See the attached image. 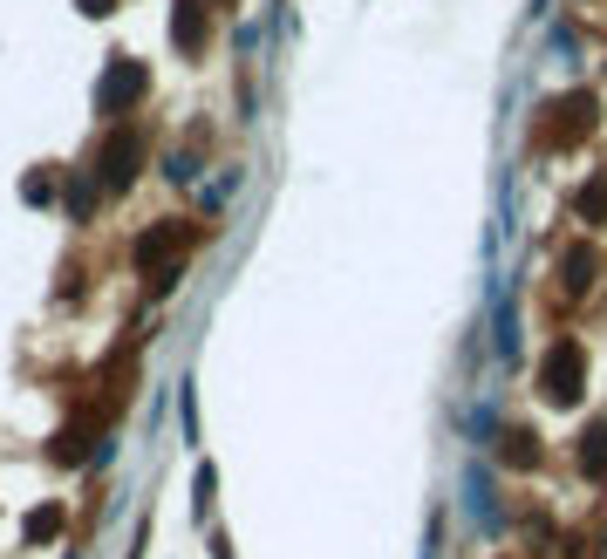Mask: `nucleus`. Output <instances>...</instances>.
<instances>
[{"instance_id": "1", "label": "nucleus", "mask_w": 607, "mask_h": 559, "mask_svg": "<svg viewBox=\"0 0 607 559\" xmlns=\"http://www.w3.org/2000/svg\"><path fill=\"white\" fill-rule=\"evenodd\" d=\"M580 375H587L580 348H573V341H553V355L539 362V396H553V403H573V396H580Z\"/></svg>"}, {"instance_id": "2", "label": "nucleus", "mask_w": 607, "mask_h": 559, "mask_svg": "<svg viewBox=\"0 0 607 559\" xmlns=\"http://www.w3.org/2000/svg\"><path fill=\"white\" fill-rule=\"evenodd\" d=\"M580 444H587V450H580V464H587V471H607V430H601V423H594Z\"/></svg>"}, {"instance_id": "3", "label": "nucleus", "mask_w": 607, "mask_h": 559, "mask_svg": "<svg viewBox=\"0 0 607 559\" xmlns=\"http://www.w3.org/2000/svg\"><path fill=\"white\" fill-rule=\"evenodd\" d=\"M580 212H587V219H607V178H587V191H580Z\"/></svg>"}]
</instances>
